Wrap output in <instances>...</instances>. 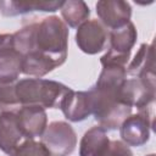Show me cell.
I'll list each match as a JSON object with an SVG mask.
<instances>
[{
  "label": "cell",
  "mask_w": 156,
  "mask_h": 156,
  "mask_svg": "<svg viewBox=\"0 0 156 156\" xmlns=\"http://www.w3.org/2000/svg\"><path fill=\"white\" fill-rule=\"evenodd\" d=\"M13 35V48L22 55L38 54L49 57L60 66L67 58L68 28L57 16L32 22Z\"/></svg>",
  "instance_id": "1"
},
{
  "label": "cell",
  "mask_w": 156,
  "mask_h": 156,
  "mask_svg": "<svg viewBox=\"0 0 156 156\" xmlns=\"http://www.w3.org/2000/svg\"><path fill=\"white\" fill-rule=\"evenodd\" d=\"M69 90L71 88L60 82L41 78H24L15 83L20 106L38 105L44 108H56Z\"/></svg>",
  "instance_id": "2"
},
{
  "label": "cell",
  "mask_w": 156,
  "mask_h": 156,
  "mask_svg": "<svg viewBox=\"0 0 156 156\" xmlns=\"http://www.w3.org/2000/svg\"><path fill=\"white\" fill-rule=\"evenodd\" d=\"M136 29L134 24L129 21L122 27L111 29L108 32L110 49L100 58L102 66H121L127 67V63L130 57V51L136 41Z\"/></svg>",
  "instance_id": "3"
},
{
  "label": "cell",
  "mask_w": 156,
  "mask_h": 156,
  "mask_svg": "<svg viewBox=\"0 0 156 156\" xmlns=\"http://www.w3.org/2000/svg\"><path fill=\"white\" fill-rule=\"evenodd\" d=\"M41 143L51 156H68L77 146V135L71 124L63 121H55L44 130Z\"/></svg>",
  "instance_id": "4"
},
{
  "label": "cell",
  "mask_w": 156,
  "mask_h": 156,
  "mask_svg": "<svg viewBox=\"0 0 156 156\" xmlns=\"http://www.w3.org/2000/svg\"><path fill=\"white\" fill-rule=\"evenodd\" d=\"M154 128V107L141 110L135 115H129L119 126L122 141L128 146H141L150 138Z\"/></svg>",
  "instance_id": "5"
},
{
  "label": "cell",
  "mask_w": 156,
  "mask_h": 156,
  "mask_svg": "<svg viewBox=\"0 0 156 156\" xmlns=\"http://www.w3.org/2000/svg\"><path fill=\"white\" fill-rule=\"evenodd\" d=\"M119 101L138 111L154 107L155 82H145L140 78H127L119 90Z\"/></svg>",
  "instance_id": "6"
},
{
  "label": "cell",
  "mask_w": 156,
  "mask_h": 156,
  "mask_svg": "<svg viewBox=\"0 0 156 156\" xmlns=\"http://www.w3.org/2000/svg\"><path fill=\"white\" fill-rule=\"evenodd\" d=\"M107 39L108 32L98 20H88L78 27L76 33V43L78 48L88 55H95L102 51Z\"/></svg>",
  "instance_id": "7"
},
{
  "label": "cell",
  "mask_w": 156,
  "mask_h": 156,
  "mask_svg": "<svg viewBox=\"0 0 156 156\" xmlns=\"http://www.w3.org/2000/svg\"><path fill=\"white\" fill-rule=\"evenodd\" d=\"M65 117L71 122H80L93 115V98L90 90L74 91L69 90L60 102Z\"/></svg>",
  "instance_id": "8"
},
{
  "label": "cell",
  "mask_w": 156,
  "mask_h": 156,
  "mask_svg": "<svg viewBox=\"0 0 156 156\" xmlns=\"http://www.w3.org/2000/svg\"><path fill=\"white\" fill-rule=\"evenodd\" d=\"M18 126L26 139L41 136L48 127V116L45 108L38 105L21 106L16 112Z\"/></svg>",
  "instance_id": "9"
},
{
  "label": "cell",
  "mask_w": 156,
  "mask_h": 156,
  "mask_svg": "<svg viewBox=\"0 0 156 156\" xmlns=\"http://www.w3.org/2000/svg\"><path fill=\"white\" fill-rule=\"evenodd\" d=\"M96 13L105 27L115 29L130 21L132 7L122 0H101L96 2Z\"/></svg>",
  "instance_id": "10"
},
{
  "label": "cell",
  "mask_w": 156,
  "mask_h": 156,
  "mask_svg": "<svg viewBox=\"0 0 156 156\" xmlns=\"http://www.w3.org/2000/svg\"><path fill=\"white\" fill-rule=\"evenodd\" d=\"M26 140L16 112L0 113V149L9 156H12L17 147Z\"/></svg>",
  "instance_id": "11"
},
{
  "label": "cell",
  "mask_w": 156,
  "mask_h": 156,
  "mask_svg": "<svg viewBox=\"0 0 156 156\" xmlns=\"http://www.w3.org/2000/svg\"><path fill=\"white\" fill-rule=\"evenodd\" d=\"M127 74L145 82H155V62L152 44H141L134 58L126 67Z\"/></svg>",
  "instance_id": "12"
},
{
  "label": "cell",
  "mask_w": 156,
  "mask_h": 156,
  "mask_svg": "<svg viewBox=\"0 0 156 156\" xmlns=\"http://www.w3.org/2000/svg\"><path fill=\"white\" fill-rule=\"evenodd\" d=\"M63 1H0V12L5 17L24 15L32 11L54 12L62 6Z\"/></svg>",
  "instance_id": "13"
},
{
  "label": "cell",
  "mask_w": 156,
  "mask_h": 156,
  "mask_svg": "<svg viewBox=\"0 0 156 156\" xmlns=\"http://www.w3.org/2000/svg\"><path fill=\"white\" fill-rule=\"evenodd\" d=\"M106 130L100 126L88 129L79 144V156H102L110 144Z\"/></svg>",
  "instance_id": "14"
},
{
  "label": "cell",
  "mask_w": 156,
  "mask_h": 156,
  "mask_svg": "<svg viewBox=\"0 0 156 156\" xmlns=\"http://www.w3.org/2000/svg\"><path fill=\"white\" fill-rule=\"evenodd\" d=\"M23 56L13 48L0 50V83H15L22 73Z\"/></svg>",
  "instance_id": "15"
},
{
  "label": "cell",
  "mask_w": 156,
  "mask_h": 156,
  "mask_svg": "<svg viewBox=\"0 0 156 156\" xmlns=\"http://www.w3.org/2000/svg\"><path fill=\"white\" fill-rule=\"evenodd\" d=\"M60 11L65 24L72 28H78L80 24L87 22L90 16L89 6L82 0L63 1Z\"/></svg>",
  "instance_id": "16"
},
{
  "label": "cell",
  "mask_w": 156,
  "mask_h": 156,
  "mask_svg": "<svg viewBox=\"0 0 156 156\" xmlns=\"http://www.w3.org/2000/svg\"><path fill=\"white\" fill-rule=\"evenodd\" d=\"M15 83H0V111L1 112H16L15 110L21 107L15 91Z\"/></svg>",
  "instance_id": "17"
},
{
  "label": "cell",
  "mask_w": 156,
  "mask_h": 156,
  "mask_svg": "<svg viewBox=\"0 0 156 156\" xmlns=\"http://www.w3.org/2000/svg\"><path fill=\"white\" fill-rule=\"evenodd\" d=\"M12 156H51L41 141L26 139L15 151Z\"/></svg>",
  "instance_id": "18"
},
{
  "label": "cell",
  "mask_w": 156,
  "mask_h": 156,
  "mask_svg": "<svg viewBox=\"0 0 156 156\" xmlns=\"http://www.w3.org/2000/svg\"><path fill=\"white\" fill-rule=\"evenodd\" d=\"M102 156H133V152L121 140H112L108 144V147L102 154Z\"/></svg>",
  "instance_id": "19"
},
{
  "label": "cell",
  "mask_w": 156,
  "mask_h": 156,
  "mask_svg": "<svg viewBox=\"0 0 156 156\" xmlns=\"http://www.w3.org/2000/svg\"><path fill=\"white\" fill-rule=\"evenodd\" d=\"M13 46V35L12 34H0V50L5 48Z\"/></svg>",
  "instance_id": "20"
},
{
  "label": "cell",
  "mask_w": 156,
  "mask_h": 156,
  "mask_svg": "<svg viewBox=\"0 0 156 156\" xmlns=\"http://www.w3.org/2000/svg\"><path fill=\"white\" fill-rule=\"evenodd\" d=\"M147 156H155V154H150V155H147Z\"/></svg>",
  "instance_id": "21"
}]
</instances>
